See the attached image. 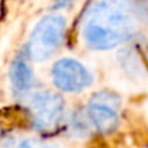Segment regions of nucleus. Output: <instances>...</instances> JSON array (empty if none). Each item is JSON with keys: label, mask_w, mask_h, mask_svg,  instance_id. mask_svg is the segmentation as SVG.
<instances>
[{"label": "nucleus", "mask_w": 148, "mask_h": 148, "mask_svg": "<svg viewBox=\"0 0 148 148\" xmlns=\"http://www.w3.org/2000/svg\"><path fill=\"white\" fill-rule=\"evenodd\" d=\"M139 21L135 0H100L86 16L83 36L92 48L110 49L126 42L136 32Z\"/></svg>", "instance_id": "nucleus-1"}, {"label": "nucleus", "mask_w": 148, "mask_h": 148, "mask_svg": "<svg viewBox=\"0 0 148 148\" xmlns=\"http://www.w3.org/2000/svg\"><path fill=\"white\" fill-rule=\"evenodd\" d=\"M65 31V21L62 16L49 15L42 18L34 28L29 42L28 54L34 61H45L61 45Z\"/></svg>", "instance_id": "nucleus-2"}, {"label": "nucleus", "mask_w": 148, "mask_h": 148, "mask_svg": "<svg viewBox=\"0 0 148 148\" xmlns=\"http://www.w3.org/2000/svg\"><path fill=\"white\" fill-rule=\"evenodd\" d=\"M29 110L35 129L47 132L54 129L61 122L64 113V100L57 93L38 92L29 102Z\"/></svg>", "instance_id": "nucleus-3"}, {"label": "nucleus", "mask_w": 148, "mask_h": 148, "mask_svg": "<svg viewBox=\"0 0 148 148\" xmlns=\"http://www.w3.org/2000/svg\"><path fill=\"white\" fill-rule=\"evenodd\" d=\"M121 108V99L112 92H99L92 96L87 115L92 123L103 134L112 132L119 122L118 110Z\"/></svg>", "instance_id": "nucleus-4"}, {"label": "nucleus", "mask_w": 148, "mask_h": 148, "mask_svg": "<svg viewBox=\"0 0 148 148\" xmlns=\"http://www.w3.org/2000/svg\"><path fill=\"white\" fill-rule=\"evenodd\" d=\"M52 82L64 92H80L87 89L93 77L90 71L76 60L62 58L52 67Z\"/></svg>", "instance_id": "nucleus-5"}, {"label": "nucleus", "mask_w": 148, "mask_h": 148, "mask_svg": "<svg viewBox=\"0 0 148 148\" xmlns=\"http://www.w3.org/2000/svg\"><path fill=\"white\" fill-rule=\"evenodd\" d=\"M10 83L15 93H25L31 89L34 83V73L28 62L22 58H18L10 65Z\"/></svg>", "instance_id": "nucleus-6"}, {"label": "nucleus", "mask_w": 148, "mask_h": 148, "mask_svg": "<svg viewBox=\"0 0 148 148\" xmlns=\"http://www.w3.org/2000/svg\"><path fill=\"white\" fill-rule=\"evenodd\" d=\"M19 148H57L55 145L52 144H47V142H42V141H36V139H26L23 141Z\"/></svg>", "instance_id": "nucleus-7"}, {"label": "nucleus", "mask_w": 148, "mask_h": 148, "mask_svg": "<svg viewBox=\"0 0 148 148\" xmlns=\"http://www.w3.org/2000/svg\"><path fill=\"white\" fill-rule=\"evenodd\" d=\"M71 2H73V0H55V2H54V8H55V9L65 8V6H68Z\"/></svg>", "instance_id": "nucleus-8"}]
</instances>
